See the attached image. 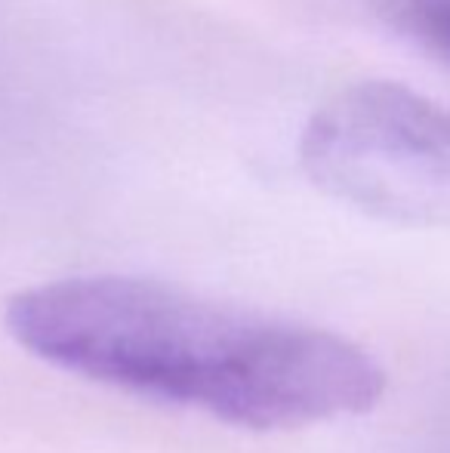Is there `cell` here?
<instances>
[{"instance_id":"6da1fadb","label":"cell","mask_w":450,"mask_h":453,"mask_svg":"<svg viewBox=\"0 0 450 453\" xmlns=\"http://www.w3.org/2000/svg\"><path fill=\"white\" fill-rule=\"evenodd\" d=\"M4 324L50 367L234 429L361 417L389 386L383 364L337 330L139 274H78L19 290Z\"/></svg>"},{"instance_id":"7a4b0ae2","label":"cell","mask_w":450,"mask_h":453,"mask_svg":"<svg viewBox=\"0 0 450 453\" xmlns=\"http://www.w3.org/2000/svg\"><path fill=\"white\" fill-rule=\"evenodd\" d=\"M300 164L373 219L450 226V108L404 84L361 81L327 99L300 136Z\"/></svg>"},{"instance_id":"3957f363","label":"cell","mask_w":450,"mask_h":453,"mask_svg":"<svg viewBox=\"0 0 450 453\" xmlns=\"http://www.w3.org/2000/svg\"><path fill=\"white\" fill-rule=\"evenodd\" d=\"M401 19L420 41L450 59V0H401Z\"/></svg>"}]
</instances>
